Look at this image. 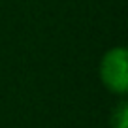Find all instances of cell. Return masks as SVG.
Returning <instances> with one entry per match:
<instances>
[{"label": "cell", "mask_w": 128, "mask_h": 128, "mask_svg": "<svg viewBox=\"0 0 128 128\" xmlns=\"http://www.w3.org/2000/svg\"><path fill=\"white\" fill-rule=\"evenodd\" d=\"M111 122H113V128H126L128 119H126V106L124 104H120L119 109L113 113V120Z\"/></svg>", "instance_id": "obj_2"}, {"label": "cell", "mask_w": 128, "mask_h": 128, "mask_svg": "<svg viewBox=\"0 0 128 128\" xmlns=\"http://www.w3.org/2000/svg\"><path fill=\"white\" fill-rule=\"evenodd\" d=\"M102 79L111 90L124 92L128 87L126 76V51L111 49L102 60Z\"/></svg>", "instance_id": "obj_1"}]
</instances>
